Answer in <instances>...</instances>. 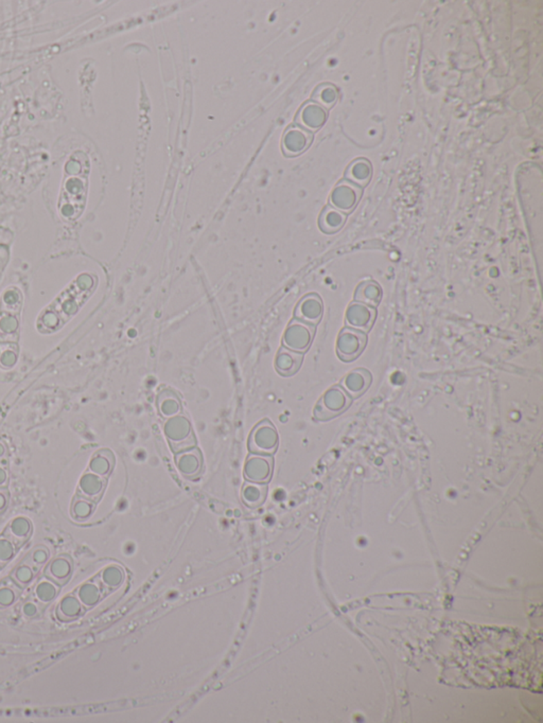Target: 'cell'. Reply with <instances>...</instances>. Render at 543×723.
Returning <instances> with one entry per match:
<instances>
[{
	"mask_svg": "<svg viewBox=\"0 0 543 723\" xmlns=\"http://www.w3.org/2000/svg\"><path fill=\"white\" fill-rule=\"evenodd\" d=\"M165 435L175 454L196 446L190 421L183 415L178 414L168 419L165 424Z\"/></svg>",
	"mask_w": 543,
	"mask_h": 723,
	"instance_id": "obj_1",
	"label": "cell"
},
{
	"mask_svg": "<svg viewBox=\"0 0 543 723\" xmlns=\"http://www.w3.org/2000/svg\"><path fill=\"white\" fill-rule=\"evenodd\" d=\"M278 447V434L273 423L266 419L258 423L250 433L248 448L255 454L272 455Z\"/></svg>",
	"mask_w": 543,
	"mask_h": 723,
	"instance_id": "obj_2",
	"label": "cell"
},
{
	"mask_svg": "<svg viewBox=\"0 0 543 723\" xmlns=\"http://www.w3.org/2000/svg\"><path fill=\"white\" fill-rule=\"evenodd\" d=\"M315 335V327L304 321L294 319L284 332V345L286 348L296 353H305L309 349Z\"/></svg>",
	"mask_w": 543,
	"mask_h": 723,
	"instance_id": "obj_3",
	"label": "cell"
},
{
	"mask_svg": "<svg viewBox=\"0 0 543 723\" xmlns=\"http://www.w3.org/2000/svg\"><path fill=\"white\" fill-rule=\"evenodd\" d=\"M366 341L367 339L364 333L346 328L342 330L338 339V355L343 361H353L365 348Z\"/></svg>",
	"mask_w": 543,
	"mask_h": 723,
	"instance_id": "obj_4",
	"label": "cell"
},
{
	"mask_svg": "<svg viewBox=\"0 0 543 723\" xmlns=\"http://www.w3.org/2000/svg\"><path fill=\"white\" fill-rule=\"evenodd\" d=\"M362 196V189L353 182L342 180L334 188L330 196V203L339 212H351L358 205Z\"/></svg>",
	"mask_w": 543,
	"mask_h": 723,
	"instance_id": "obj_5",
	"label": "cell"
},
{
	"mask_svg": "<svg viewBox=\"0 0 543 723\" xmlns=\"http://www.w3.org/2000/svg\"><path fill=\"white\" fill-rule=\"evenodd\" d=\"M273 464L274 460L270 455L252 453L246 460L244 476L250 482L264 484L273 473Z\"/></svg>",
	"mask_w": 543,
	"mask_h": 723,
	"instance_id": "obj_6",
	"label": "cell"
},
{
	"mask_svg": "<svg viewBox=\"0 0 543 723\" xmlns=\"http://www.w3.org/2000/svg\"><path fill=\"white\" fill-rule=\"evenodd\" d=\"M324 313L322 298L315 293L308 294L298 303L295 309V317L298 321L315 326L321 321Z\"/></svg>",
	"mask_w": 543,
	"mask_h": 723,
	"instance_id": "obj_7",
	"label": "cell"
},
{
	"mask_svg": "<svg viewBox=\"0 0 543 723\" xmlns=\"http://www.w3.org/2000/svg\"><path fill=\"white\" fill-rule=\"evenodd\" d=\"M377 317L375 308L360 303H350L346 311V323L349 327L367 332L371 329Z\"/></svg>",
	"mask_w": 543,
	"mask_h": 723,
	"instance_id": "obj_8",
	"label": "cell"
},
{
	"mask_svg": "<svg viewBox=\"0 0 543 723\" xmlns=\"http://www.w3.org/2000/svg\"><path fill=\"white\" fill-rule=\"evenodd\" d=\"M349 398L341 387H332L316 406V417L320 418L326 412L331 415L337 414L338 412H341L344 407L349 405Z\"/></svg>",
	"mask_w": 543,
	"mask_h": 723,
	"instance_id": "obj_9",
	"label": "cell"
},
{
	"mask_svg": "<svg viewBox=\"0 0 543 723\" xmlns=\"http://www.w3.org/2000/svg\"><path fill=\"white\" fill-rule=\"evenodd\" d=\"M175 464L183 476L187 478L198 476L202 470V453L196 447L178 453L175 458Z\"/></svg>",
	"mask_w": 543,
	"mask_h": 723,
	"instance_id": "obj_10",
	"label": "cell"
},
{
	"mask_svg": "<svg viewBox=\"0 0 543 723\" xmlns=\"http://www.w3.org/2000/svg\"><path fill=\"white\" fill-rule=\"evenodd\" d=\"M302 359V353L282 347L276 355V370L284 377H291L300 370Z\"/></svg>",
	"mask_w": 543,
	"mask_h": 723,
	"instance_id": "obj_11",
	"label": "cell"
},
{
	"mask_svg": "<svg viewBox=\"0 0 543 723\" xmlns=\"http://www.w3.org/2000/svg\"><path fill=\"white\" fill-rule=\"evenodd\" d=\"M382 288L374 280L362 281L355 292V301L369 307H377L382 299Z\"/></svg>",
	"mask_w": 543,
	"mask_h": 723,
	"instance_id": "obj_12",
	"label": "cell"
},
{
	"mask_svg": "<svg viewBox=\"0 0 543 723\" xmlns=\"http://www.w3.org/2000/svg\"><path fill=\"white\" fill-rule=\"evenodd\" d=\"M156 404L159 413L166 418L176 416L182 411L180 397L170 388H165L159 391V394L157 395Z\"/></svg>",
	"mask_w": 543,
	"mask_h": 723,
	"instance_id": "obj_13",
	"label": "cell"
},
{
	"mask_svg": "<svg viewBox=\"0 0 543 723\" xmlns=\"http://www.w3.org/2000/svg\"><path fill=\"white\" fill-rule=\"evenodd\" d=\"M371 382V373L365 369H358L344 379L343 385L353 397H359L369 388Z\"/></svg>",
	"mask_w": 543,
	"mask_h": 723,
	"instance_id": "obj_14",
	"label": "cell"
},
{
	"mask_svg": "<svg viewBox=\"0 0 543 723\" xmlns=\"http://www.w3.org/2000/svg\"><path fill=\"white\" fill-rule=\"evenodd\" d=\"M346 222V216L335 208L328 206L322 212L320 218V227L326 234H334L339 232Z\"/></svg>",
	"mask_w": 543,
	"mask_h": 723,
	"instance_id": "obj_15",
	"label": "cell"
},
{
	"mask_svg": "<svg viewBox=\"0 0 543 723\" xmlns=\"http://www.w3.org/2000/svg\"><path fill=\"white\" fill-rule=\"evenodd\" d=\"M371 176H373L371 165L365 160H356L346 171V178L357 186L358 185L366 186L371 180Z\"/></svg>",
	"mask_w": 543,
	"mask_h": 723,
	"instance_id": "obj_16",
	"label": "cell"
},
{
	"mask_svg": "<svg viewBox=\"0 0 543 723\" xmlns=\"http://www.w3.org/2000/svg\"><path fill=\"white\" fill-rule=\"evenodd\" d=\"M266 484H260V482H246L244 485L243 490H242V496H243V500L246 502V505L250 507H256L259 506L260 504L264 503V498L266 496Z\"/></svg>",
	"mask_w": 543,
	"mask_h": 723,
	"instance_id": "obj_17",
	"label": "cell"
}]
</instances>
